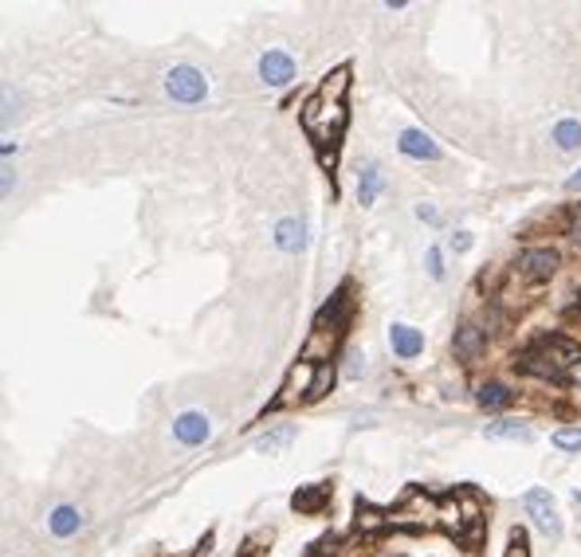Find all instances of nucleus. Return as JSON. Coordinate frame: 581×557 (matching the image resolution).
I'll return each instance as SVG.
<instances>
[{
    "mask_svg": "<svg viewBox=\"0 0 581 557\" xmlns=\"http://www.w3.org/2000/svg\"><path fill=\"white\" fill-rule=\"evenodd\" d=\"M523 507H526V514H531L534 526L542 530L546 538H562V518H558V510H554L550 491H542V487L526 491V495H523Z\"/></svg>",
    "mask_w": 581,
    "mask_h": 557,
    "instance_id": "obj_1",
    "label": "nucleus"
},
{
    "mask_svg": "<svg viewBox=\"0 0 581 557\" xmlns=\"http://www.w3.org/2000/svg\"><path fill=\"white\" fill-rule=\"evenodd\" d=\"M165 94L174 102H201L209 94V83L197 67H174L165 75Z\"/></svg>",
    "mask_w": 581,
    "mask_h": 557,
    "instance_id": "obj_2",
    "label": "nucleus"
},
{
    "mask_svg": "<svg viewBox=\"0 0 581 557\" xmlns=\"http://www.w3.org/2000/svg\"><path fill=\"white\" fill-rule=\"evenodd\" d=\"M260 79L267 87H287V83L295 79V59H290L287 51H267L260 59Z\"/></svg>",
    "mask_w": 581,
    "mask_h": 557,
    "instance_id": "obj_3",
    "label": "nucleus"
},
{
    "mask_svg": "<svg viewBox=\"0 0 581 557\" xmlns=\"http://www.w3.org/2000/svg\"><path fill=\"white\" fill-rule=\"evenodd\" d=\"M209 432H212V420L204 412H181L174 420V436L181 444H189V447L204 444V440H209Z\"/></svg>",
    "mask_w": 581,
    "mask_h": 557,
    "instance_id": "obj_4",
    "label": "nucleus"
},
{
    "mask_svg": "<svg viewBox=\"0 0 581 557\" xmlns=\"http://www.w3.org/2000/svg\"><path fill=\"white\" fill-rule=\"evenodd\" d=\"M554 267H558V255L550 248H531V252L519 255V271L531 275V278H550Z\"/></svg>",
    "mask_w": 581,
    "mask_h": 557,
    "instance_id": "obj_5",
    "label": "nucleus"
},
{
    "mask_svg": "<svg viewBox=\"0 0 581 557\" xmlns=\"http://www.w3.org/2000/svg\"><path fill=\"white\" fill-rule=\"evenodd\" d=\"M397 146H401V154L421 157V162H436V157H440V146H436L428 134H421V130H405Z\"/></svg>",
    "mask_w": 581,
    "mask_h": 557,
    "instance_id": "obj_6",
    "label": "nucleus"
},
{
    "mask_svg": "<svg viewBox=\"0 0 581 557\" xmlns=\"http://www.w3.org/2000/svg\"><path fill=\"white\" fill-rule=\"evenodd\" d=\"M275 243H279V248H283L287 255L303 252V248H307V228H303V220H295V217L279 220V228H275Z\"/></svg>",
    "mask_w": 581,
    "mask_h": 557,
    "instance_id": "obj_7",
    "label": "nucleus"
},
{
    "mask_svg": "<svg viewBox=\"0 0 581 557\" xmlns=\"http://www.w3.org/2000/svg\"><path fill=\"white\" fill-rule=\"evenodd\" d=\"M389 341H393V353H397V358H416V353L425 349V338L416 334L413 326H401V323L389 326Z\"/></svg>",
    "mask_w": 581,
    "mask_h": 557,
    "instance_id": "obj_8",
    "label": "nucleus"
},
{
    "mask_svg": "<svg viewBox=\"0 0 581 557\" xmlns=\"http://www.w3.org/2000/svg\"><path fill=\"white\" fill-rule=\"evenodd\" d=\"M48 526H51L56 538H71V534L83 526V514L75 507H56V510H51V518H48Z\"/></svg>",
    "mask_w": 581,
    "mask_h": 557,
    "instance_id": "obj_9",
    "label": "nucleus"
},
{
    "mask_svg": "<svg viewBox=\"0 0 581 557\" xmlns=\"http://www.w3.org/2000/svg\"><path fill=\"white\" fill-rule=\"evenodd\" d=\"M456 353L464 361H471V358H479L483 353V330L479 326H460V334H456Z\"/></svg>",
    "mask_w": 581,
    "mask_h": 557,
    "instance_id": "obj_10",
    "label": "nucleus"
},
{
    "mask_svg": "<svg viewBox=\"0 0 581 557\" xmlns=\"http://www.w3.org/2000/svg\"><path fill=\"white\" fill-rule=\"evenodd\" d=\"M381 192V169L378 165H362V181H358V200L362 205H373Z\"/></svg>",
    "mask_w": 581,
    "mask_h": 557,
    "instance_id": "obj_11",
    "label": "nucleus"
},
{
    "mask_svg": "<svg viewBox=\"0 0 581 557\" xmlns=\"http://www.w3.org/2000/svg\"><path fill=\"white\" fill-rule=\"evenodd\" d=\"M554 146H558V149H577V146H581V122H574V118L558 122V126H554Z\"/></svg>",
    "mask_w": 581,
    "mask_h": 557,
    "instance_id": "obj_12",
    "label": "nucleus"
},
{
    "mask_svg": "<svg viewBox=\"0 0 581 557\" xmlns=\"http://www.w3.org/2000/svg\"><path fill=\"white\" fill-rule=\"evenodd\" d=\"M491 440H531V428L519 424V420H499L487 428Z\"/></svg>",
    "mask_w": 581,
    "mask_h": 557,
    "instance_id": "obj_13",
    "label": "nucleus"
},
{
    "mask_svg": "<svg viewBox=\"0 0 581 557\" xmlns=\"http://www.w3.org/2000/svg\"><path fill=\"white\" fill-rule=\"evenodd\" d=\"M507 401H511V389H503V385H483V389H479V404H483V409H503Z\"/></svg>",
    "mask_w": 581,
    "mask_h": 557,
    "instance_id": "obj_14",
    "label": "nucleus"
},
{
    "mask_svg": "<svg viewBox=\"0 0 581 557\" xmlns=\"http://www.w3.org/2000/svg\"><path fill=\"white\" fill-rule=\"evenodd\" d=\"M335 385V369H330V361H322L318 366V377H310V401H318V396H326V389Z\"/></svg>",
    "mask_w": 581,
    "mask_h": 557,
    "instance_id": "obj_15",
    "label": "nucleus"
},
{
    "mask_svg": "<svg viewBox=\"0 0 581 557\" xmlns=\"http://www.w3.org/2000/svg\"><path fill=\"white\" fill-rule=\"evenodd\" d=\"M290 440H295V428H275V432H267L264 440H255V447H260V452H272V447H283Z\"/></svg>",
    "mask_w": 581,
    "mask_h": 557,
    "instance_id": "obj_16",
    "label": "nucleus"
},
{
    "mask_svg": "<svg viewBox=\"0 0 581 557\" xmlns=\"http://www.w3.org/2000/svg\"><path fill=\"white\" fill-rule=\"evenodd\" d=\"M322 499H326V487H318V491H299V495H295V510L322 507Z\"/></svg>",
    "mask_w": 581,
    "mask_h": 557,
    "instance_id": "obj_17",
    "label": "nucleus"
},
{
    "mask_svg": "<svg viewBox=\"0 0 581 557\" xmlns=\"http://www.w3.org/2000/svg\"><path fill=\"white\" fill-rule=\"evenodd\" d=\"M554 444L562 447V452H581V428H566V432H558Z\"/></svg>",
    "mask_w": 581,
    "mask_h": 557,
    "instance_id": "obj_18",
    "label": "nucleus"
},
{
    "mask_svg": "<svg viewBox=\"0 0 581 557\" xmlns=\"http://www.w3.org/2000/svg\"><path fill=\"white\" fill-rule=\"evenodd\" d=\"M507 557H526V534H523V530L511 534V550H507Z\"/></svg>",
    "mask_w": 581,
    "mask_h": 557,
    "instance_id": "obj_19",
    "label": "nucleus"
},
{
    "mask_svg": "<svg viewBox=\"0 0 581 557\" xmlns=\"http://www.w3.org/2000/svg\"><path fill=\"white\" fill-rule=\"evenodd\" d=\"M428 271H433V278H444V260H440V248L428 252Z\"/></svg>",
    "mask_w": 581,
    "mask_h": 557,
    "instance_id": "obj_20",
    "label": "nucleus"
},
{
    "mask_svg": "<svg viewBox=\"0 0 581 557\" xmlns=\"http://www.w3.org/2000/svg\"><path fill=\"white\" fill-rule=\"evenodd\" d=\"M362 369H365L362 353H350V366H346V373H350V377H362Z\"/></svg>",
    "mask_w": 581,
    "mask_h": 557,
    "instance_id": "obj_21",
    "label": "nucleus"
},
{
    "mask_svg": "<svg viewBox=\"0 0 581 557\" xmlns=\"http://www.w3.org/2000/svg\"><path fill=\"white\" fill-rule=\"evenodd\" d=\"M451 248H456V252H468V248H471V235H468V232H456V235H451Z\"/></svg>",
    "mask_w": 581,
    "mask_h": 557,
    "instance_id": "obj_22",
    "label": "nucleus"
},
{
    "mask_svg": "<svg viewBox=\"0 0 581 557\" xmlns=\"http://www.w3.org/2000/svg\"><path fill=\"white\" fill-rule=\"evenodd\" d=\"M13 185H16L13 173H0V197H8V192H13Z\"/></svg>",
    "mask_w": 581,
    "mask_h": 557,
    "instance_id": "obj_23",
    "label": "nucleus"
},
{
    "mask_svg": "<svg viewBox=\"0 0 581 557\" xmlns=\"http://www.w3.org/2000/svg\"><path fill=\"white\" fill-rule=\"evenodd\" d=\"M562 381H581V361H574V366L562 373Z\"/></svg>",
    "mask_w": 581,
    "mask_h": 557,
    "instance_id": "obj_24",
    "label": "nucleus"
},
{
    "mask_svg": "<svg viewBox=\"0 0 581 557\" xmlns=\"http://www.w3.org/2000/svg\"><path fill=\"white\" fill-rule=\"evenodd\" d=\"M566 189H581V173L569 177V181H566Z\"/></svg>",
    "mask_w": 581,
    "mask_h": 557,
    "instance_id": "obj_25",
    "label": "nucleus"
},
{
    "mask_svg": "<svg viewBox=\"0 0 581 557\" xmlns=\"http://www.w3.org/2000/svg\"><path fill=\"white\" fill-rule=\"evenodd\" d=\"M574 235H581V208H577V217H574Z\"/></svg>",
    "mask_w": 581,
    "mask_h": 557,
    "instance_id": "obj_26",
    "label": "nucleus"
}]
</instances>
